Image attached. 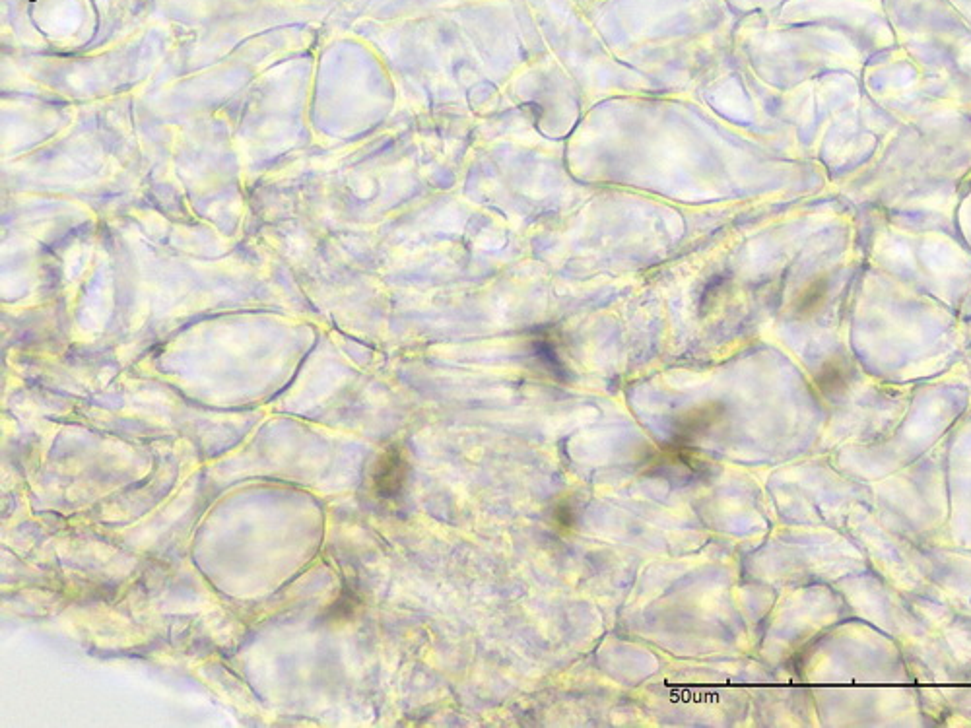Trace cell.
Masks as SVG:
<instances>
[{
  "label": "cell",
  "mask_w": 971,
  "mask_h": 728,
  "mask_svg": "<svg viewBox=\"0 0 971 728\" xmlns=\"http://www.w3.org/2000/svg\"><path fill=\"white\" fill-rule=\"evenodd\" d=\"M647 466L655 468L659 476L676 482L698 480L707 474L709 468L707 461L680 441L655 451L653 457L647 461Z\"/></svg>",
  "instance_id": "1"
},
{
  "label": "cell",
  "mask_w": 971,
  "mask_h": 728,
  "mask_svg": "<svg viewBox=\"0 0 971 728\" xmlns=\"http://www.w3.org/2000/svg\"><path fill=\"white\" fill-rule=\"evenodd\" d=\"M408 464L397 447L385 451L373 472V490L381 499H395L401 496L406 484Z\"/></svg>",
  "instance_id": "2"
},
{
  "label": "cell",
  "mask_w": 971,
  "mask_h": 728,
  "mask_svg": "<svg viewBox=\"0 0 971 728\" xmlns=\"http://www.w3.org/2000/svg\"><path fill=\"white\" fill-rule=\"evenodd\" d=\"M721 418H723V408L719 404H707L698 410L688 412V416L676 424V441L690 443L704 437L705 433L711 430Z\"/></svg>",
  "instance_id": "3"
}]
</instances>
